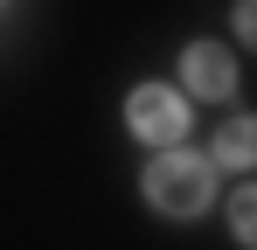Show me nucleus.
<instances>
[{
    "label": "nucleus",
    "mask_w": 257,
    "mask_h": 250,
    "mask_svg": "<svg viewBox=\"0 0 257 250\" xmlns=\"http://www.w3.org/2000/svg\"><path fill=\"white\" fill-rule=\"evenodd\" d=\"M125 125L139 139H153V146H174V139L188 132V97L167 90V83H139L125 97Z\"/></svg>",
    "instance_id": "nucleus-2"
},
{
    "label": "nucleus",
    "mask_w": 257,
    "mask_h": 250,
    "mask_svg": "<svg viewBox=\"0 0 257 250\" xmlns=\"http://www.w3.org/2000/svg\"><path fill=\"white\" fill-rule=\"evenodd\" d=\"M236 35L257 49V0H243V7H236Z\"/></svg>",
    "instance_id": "nucleus-6"
},
{
    "label": "nucleus",
    "mask_w": 257,
    "mask_h": 250,
    "mask_svg": "<svg viewBox=\"0 0 257 250\" xmlns=\"http://www.w3.org/2000/svg\"><path fill=\"white\" fill-rule=\"evenodd\" d=\"M229 229H236V243L257 250V188H236L229 195Z\"/></svg>",
    "instance_id": "nucleus-5"
},
{
    "label": "nucleus",
    "mask_w": 257,
    "mask_h": 250,
    "mask_svg": "<svg viewBox=\"0 0 257 250\" xmlns=\"http://www.w3.org/2000/svg\"><path fill=\"white\" fill-rule=\"evenodd\" d=\"M215 167H257V118H229L215 132Z\"/></svg>",
    "instance_id": "nucleus-4"
},
{
    "label": "nucleus",
    "mask_w": 257,
    "mask_h": 250,
    "mask_svg": "<svg viewBox=\"0 0 257 250\" xmlns=\"http://www.w3.org/2000/svg\"><path fill=\"white\" fill-rule=\"evenodd\" d=\"M146 202L160 208V215H174V222L202 215V208L215 202V160H202V153H181V146H167L160 160L146 167Z\"/></svg>",
    "instance_id": "nucleus-1"
},
{
    "label": "nucleus",
    "mask_w": 257,
    "mask_h": 250,
    "mask_svg": "<svg viewBox=\"0 0 257 250\" xmlns=\"http://www.w3.org/2000/svg\"><path fill=\"white\" fill-rule=\"evenodd\" d=\"M181 77H188L195 97H215V104H222V97L236 90V63H229L222 42H188V49H181Z\"/></svg>",
    "instance_id": "nucleus-3"
}]
</instances>
